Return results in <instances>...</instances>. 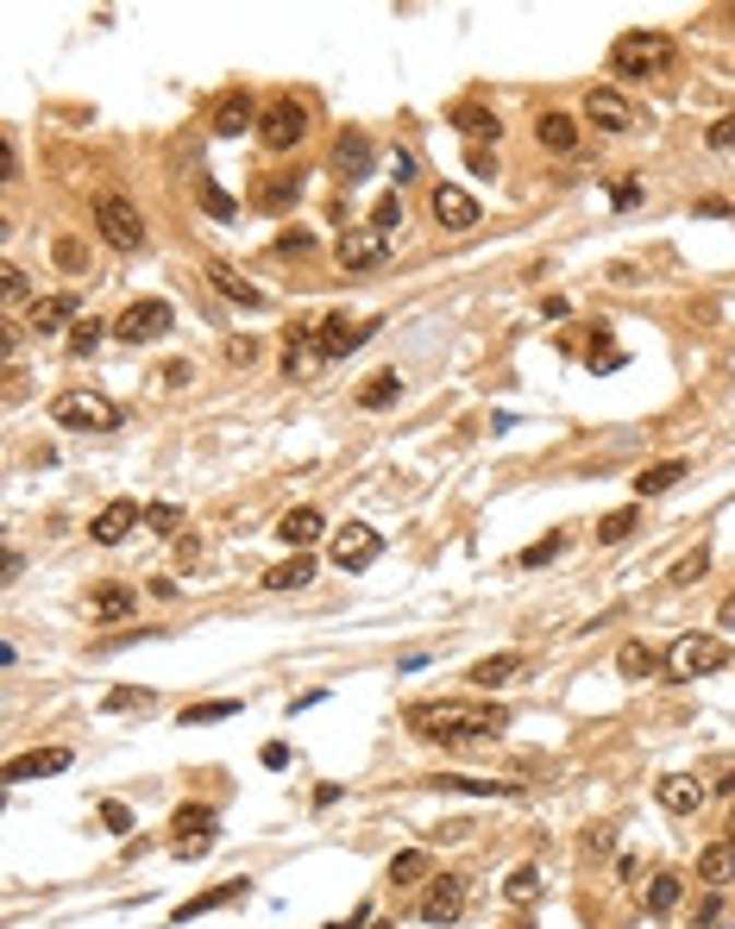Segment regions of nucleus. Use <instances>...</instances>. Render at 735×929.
I'll use <instances>...</instances> for the list:
<instances>
[{
  "label": "nucleus",
  "mask_w": 735,
  "mask_h": 929,
  "mask_svg": "<svg viewBox=\"0 0 735 929\" xmlns=\"http://www.w3.org/2000/svg\"><path fill=\"white\" fill-rule=\"evenodd\" d=\"M408 728L422 741H447V748H490V741H503L509 716L484 710V703H415Z\"/></svg>",
  "instance_id": "f257e3e1"
},
{
  "label": "nucleus",
  "mask_w": 735,
  "mask_h": 929,
  "mask_svg": "<svg viewBox=\"0 0 735 929\" xmlns=\"http://www.w3.org/2000/svg\"><path fill=\"white\" fill-rule=\"evenodd\" d=\"M666 63H673V38H666V32H648V25H641V32H623V38L609 45V70L629 75V82L660 75Z\"/></svg>",
  "instance_id": "f03ea898"
},
{
  "label": "nucleus",
  "mask_w": 735,
  "mask_h": 929,
  "mask_svg": "<svg viewBox=\"0 0 735 929\" xmlns=\"http://www.w3.org/2000/svg\"><path fill=\"white\" fill-rule=\"evenodd\" d=\"M51 421L70 427V433H107V427H120V408L102 390H63L51 402Z\"/></svg>",
  "instance_id": "7ed1b4c3"
},
{
  "label": "nucleus",
  "mask_w": 735,
  "mask_h": 929,
  "mask_svg": "<svg viewBox=\"0 0 735 929\" xmlns=\"http://www.w3.org/2000/svg\"><path fill=\"white\" fill-rule=\"evenodd\" d=\"M95 233H102L114 251H139L145 246V221L127 195H95Z\"/></svg>",
  "instance_id": "20e7f679"
},
{
  "label": "nucleus",
  "mask_w": 735,
  "mask_h": 929,
  "mask_svg": "<svg viewBox=\"0 0 735 929\" xmlns=\"http://www.w3.org/2000/svg\"><path fill=\"white\" fill-rule=\"evenodd\" d=\"M308 139V107L303 100L277 95L271 107H264V120H258V145L264 151H296Z\"/></svg>",
  "instance_id": "39448f33"
},
{
  "label": "nucleus",
  "mask_w": 735,
  "mask_h": 929,
  "mask_svg": "<svg viewBox=\"0 0 735 929\" xmlns=\"http://www.w3.org/2000/svg\"><path fill=\"white\" fill-rule=\"evenodd\" d=\"M666 666H673V678H710L730 666V647L716 634H679L673 653H666Z\"/></svg>",
  "instance_id": "423d86ee"
},
{
  "label": "nucleus",
  "mask_w": 735,
  "mask_h": 929,
  "mask_svg": "<svg viewBox=\"0 0 735 929\" xmlns=\"http://www.w3.org/2000/svg\"><path fill=\"white\" fill-rule=\"evenodd\" d=\"M328 552H333V565H340V572H365V565L383 552V534H378V527H365V522H346L340 534H333Z\"/></svg>",
  "instance_id": "0eeeda50"
},
{
  "label": "nucleus",
  "mask_w": 735,
  "mask_h": 929,
  "mask_svg": "<svg viewBox=\"0 0 735 929\" xmlns=\"http://www.w3.org/2000/svg\"><path fill=\"white\" fill-rule=\"evenodd\" d=\"M378 326L383 321H346V314H328V321L315 326V352H321V358H346V352H358Z\"/></svg>",
  "instance_id": "6e6552de"
},
{
  "label": "nucleus",
  "mask_w": 735,
  "mask_h": 929,
  "mask_svg": "<svg viewBox=\"0 0 735 929\" xmlns=\"http://www.w3.org/2000/svg\"><path fill=\"white\" fill-rule=\"evenodd\" d=\"M170 321H177V314H170V301H132L127 314L114 321V333H120V340H132V346H145V340H164V333H170Z\"/></svg>",
  "instance_id": "1a4fd4ad"
},
{
  "label": "nucleus",
  "mask_w": 735,
  "mask_h": 929,
  "mask_svg": "<svg viewBox=\"0 0 735 929\" xmlns=\"http://www.w3.org/2000/svg\"><path fill=\"white\" fill-rule=\"evenodd\" d=\"M584 120L597 132H635V100L623 88H591L584 95Z\"/></svg>",
  "instance_id": "9d476101"
},
{
  "label": "nucleus",
  "mask_w": 735,
  "mask_h": 929,
  "mask_svg": "<svg viewBox=\"0 0 735 929\" xmlns=\"http://www.w3.org/2000/svg\"><path fill=\"white\" fill-rule=\"evenodd\" d=\"M383 258H390V239H383L378 226H346L340 233V264L346 271H378Z\"/></svg>",
  "instance_id": "9b49d317"
},
{
  "label": "nucleus",
  "mask_w": 735,
  "mask_h": 929,
  "mask_svg": "<svg viewBox=\"0 0 735 929\" xmlns=\"http://www.w3.org/2000/svg\"><path fill=\"white\" fill-rule=\"evenodd\" d=\"M428 207H434V221L447 226V233H472L478 226V201L465 195V189H453V182H440L428 195Z\"/></svg>",
  "instance_id": "f8f14e48"
},
{
  "label": "nucleus",
  "mask_w": 735,
  "mask_h": 929,
  "mask_svg": "<svg viewBox=\"0 0 735 929\" xmlns=\"http://www.w3.org/2000/svg\"><path fill=\"white\" fill-rule=\"evenodd\" d=\"M145 522V509H139V502L132 497H114L102 509V515H95V522H88V534H95V540H102V547H120V540H127L132 527Z\"/></svg>",
  "instance_id": "ddd939ff"
},
{
  "label": "nucleus",
  "mask_w": 735,
  "mask_h": 929,
  "mask_svg": "<svg viewBox=\"0 0 735 929\" xmlns=\"http://www.w3.org/2000/svg\"><path fill=\"white\" fill-rule=\"evenodd\" d=\"M459 910H465V879L440 873L422 898V924H459Z\"/></svg>",
  "instance_id": "4468645a"
},
{
  "label": "nucleus",
  "mask_w": 735,
  "mask_h": 929,
  "mask_svg": "<svg viewBox=\"0 0 735 929\" xmlns=\"http://www.w3.org/2000/svg\"><path fill=\"white\" fill-rule=\"evenodd\" d=\"M258 120H264V107H258L246 88H233V95L214 100V132H221V139H239V132H246V126H258Z\"/></svg>",
  "instance_id": "2eb2a0df"
},
{
  "label": "nucleus",
  "mask_w": 735,
  "mask_h": 929,
  "mask_svg": "<svg viewBox=\"0 0 735 929\" xmlns=\"http://www.w3.org/2000/svg\"><path fill=\"white\" fill-rule=\"evenodd\" d=\"M252 892L246 879H227V885H208V892H195V898H182L177 910H170V924H195V917H208V910H221V904H239Z\"/></svg>",
  "instance_id": "dca6fc26"
},
{
  "label": "nucleus",
  "mask_w": 735,
  "mask_h": 929,
  "mask_svg": "<svg viewBox=\"0 0 735 929\" xmlns=\"http://www.w3.org/2000/svg\"><path fill=\"white\" fill-rule=\"evenodd\" d=\"M654 798H660V810H666V817H691V810L704 803V785H698L691 773H666V778L654 785Z\"/></svg>",
  "instance_id": "f3484780"
},
{
  "label": "nucleus",
  "mask_w": 735,
  "mask_h": 929,
  "mask_svg": "<svg viewBox=\"0 0 735 929\" xmlns=\"http://www.w3.org/2000/svg\"><path fill=\"white\" fill-rule=\"evenodd\" d=\"M70 766V748H32L7 766V785H26V778H45V773H63Z\"/></svg>",
  "instance_id": "a211bd4d"
},
{
  "label": "nucleus",
  "mask_w": 735,
  "mask_h": 929,
  "mask_svg": "<svg viewBox=\"0 0 735 929\" xmlns=\"http://www.w3.org/2000/svg\"><path fill=\"white\" fill-rule=\"evenodd\" d=\"M76 314H82L76 296H38L32 301V314H26V326L32 333H63V321H76Z\"/></svg>",
  "instance_id": "6ab92c4d"
},
{
  "label": "nucleus",
  "mask_w": 735,
  "mask_h": 929,
  "mask_svg": "<svg viewBox=\"0 0 735 929\" xmlns=\"http://www.w3.org/2000/svg\"><path fill=\"white\" fill-rule=\"evenodd\" d=\"M333 170H340V182H358V176L371 170V139H365V132H340V145H333Z\"/></svg>",
  "instance_id": "aec40b11"
},
{
  "label": "nucleus",
  "mask_w": 735,
  "mask_h": 929,
  "mask_svg": "<svg viewBox=\"0 0 735 929\" xmlns=\"http://www.w3.org/2000/svg\"><path fill=\"white\" fill-rule=\"evenodd\" d=\"M296 195H303V176H258L252 207H264V214H283V207H296Z\"/></svg>",
  "instance_id": "412c9836"
},
{
  "label": "nucleus",
  "mask_w": 735,
  "mask_h": 929,
  "mask_svg": "<svg viewBox=\"0 0 735 929\" xmlns=\"http://www.w3.org/2000/svg\"><path fill=\"white\" fill-rule=\"evenodd\" d=\"M522 672V653H490V659H478V666H472V691H497V684H509V678Z\"/></svg>",
  "instance_id": "4be33fe9"
},
{
  "label": "nucleus",
  "mask_w": 735,
  "mask_h": 929,
  "mask_svg": "<svg viewBox=\"0 0 735 929\" xmlns=\"http://www.w3.org/2000/svg\"><path fill=\"white\" fill-rule=\"evenodd\" d=\"M277 540L283 547H315L321 540V509H289L277 522Z\"/></svg>",
  "instance_id": "5701e85b"
},
{
  "label": "nucleus",
  "mask_w": 735,
  "mask_h": 929,
  "mask_svg": "<svg viewBox=\"0 0 735 929\" xmlns=\"http://www.w3.org/2000/svg\"><path fill=\"white\" fill-rule=\"evenodd\" d=\"M208 283H214V289H221V296H227V301H239V308H264V289H252L246 276H233L227 264H221V258L208 264Z\"/></svg>",
  "instance_id": "b1692460"
},
{
  "label": "nucleus",
  "mask_w": 735,
  "mask_h": 929,
  "mask_svg": "<svg viewBox=\"0 0 735 929\" xmlns=\"http://www.w3.org/2000/svg\"><path fill=\"white\" fill-rule=\"evenodd\" d=\"M534 139L547 151H579V120H572V114H541V120H534Z\"/></svg>",
  "instance_id": "393cba45"
},
{
  "label": "nucleus",
  "mask_w": 735,
  "mask_h": 929,
  "mask_svg": "<svg viewBox=\"0 0 735 929\" xmlns=\"http://www.w3.org/2000/svg\"><path fill=\"white\" fill-rule=\"evenodd\" d=\"M453 126L472 139V145H490V139L503 132V126H497V114H490V107H478V100H465V107L453 114Z\"/></svg>",
  "instance_id": "a878e982"
},
{
  "label": "nucleus",
  "mask_w": 735,
  "mask_h": 929,
  "mask_svg": "<svg viewBox=\"0 0 735 929\" xmlns=\"http://www.w3.org/2000/svg\"><path fill=\"white\" fill-rule=\"evenodd\" d=\"M679 477H685V458H660V465H648V472L635 477V497H641V502H648V497H666Z\"/></svg>",
  "instance_id": "bb28decb"
},
{
  "label": "nucleus",
  "mask_w": 735,
  "mask_h": 929,
  "mask_svg": "<svg viewBox=\"0 0 735 929\" xmlns=\"http://www.w3.org/2000/svg\"><path fill=\"white\" fill-rule=\"evenodd\" d=\"M132 603H139V597H132L127 584H102V591L88 597V609H95V622H127Z\"/></svg>",
  "instance_id": "cd10ccee"
},
{
  "label": "nucleus",
  "mask_w": 735,
  "mask_h": 929,
  "mask_svg": "<svg viewBox=\"0 0 735 929\" xmlns=\"http://www.w3.org/2000/svg\"><path fill=\"white\" fill-rule=\"evenodd\" d=\"M698 879H710V885H730V879H735V842H710V848L698 854Z\"/></svg>",
  "instance_id": "c85d7f7f"
},
{
  "label": "nucleus",
  "mask_w": 735,
  "mask_h": 929,
  "mask_svg": "<svg viewBox=\"0 0 735 929\" xmlns=\"http://www.w3.org/2000/svg\"><path fill=\"white\" fill-rule=\"evenodd\" d=\"M308 577H315V559H308V552H296V559H283V565H271V572H264V591H303Z\"/></svg>",
  "instance_id": "c756f323"
},
{
  "label": "nucleus",
  "mask_w": 735,
  "mask_h": 929,
  "mask_svg": "<svg viewBox=\"0 0 735 929\" xmlns=\"http://www.w3.org/2000/svg\"><path fill=\"white\" fill-rule=\"evenodd\" d=\"M616 672L641 684V678H654V672H660V653H654V647H641V641H629V647L616 653Z\"/></svg>",
  "instance_id": "7c9ffc66"
},
{
  "label": "nucleus",
  "mask_w": 735,
  "mask_h": 929,
  "mask_svg": "<svg viewBox=\"0 0 735 929\" xmlns=\"http://www.w3.org/2000/svg\"><path fill=\"white\" fill-rule=\"evenodd\" d=\"M422 879H428V848H408V854H396V860H390V885H396V892L422 885Z\"/></svg>",
  "instance_id": "2f4dec72"
},
{
  "label": "nucleus",
  "mask_w": 735,
  "mask_h": 929,
  "mask_svg": "<svg viewBox=\"0 0 735 929\" xmlns=\"http://www.w3.org/2000/svg\"><path fill=\"white\" fill-rule=\"evenodd\" d=\"M396 396H403V377H396V371H378L365 390H358V408H390Z\"/></svg>",
  "instance_id": "473e14b6"
},
{
  "label": "nucleus",
  "mask_w": 735,
  "mask_h": 929,
  "mask_svg": "<svg viewBox=\"0 0 735 929\" xmlns=\"http://www.w3.org/2000/svg\"><path fill=\"white\" fill-rule=\"evenodd\" d=\"M152 691H139V684H120V691H107V698H102V710H107V716H127V710H152Z\"/></svg>",
  "instance_id": "72a5a7b5"
},
{
  "label": "nucleus",
  "mask_w": 735,
  "mask_h": 929,
  "mask_svg": "<svg viewBox=\"0 0 735 929\" xmlns=\"http://www.w3.org/2000/svg\"><path fill=\"white\" fill-rule=\"evenodd\" d=\"M227 716H239V703H233V698H214V703H189V710H182V728H195V723H227Z\"/></svg>",
  "instance_id": "f704fd0d"
},
{
  "label": "nucleus",
  "mask_w": 735,
  "mask_h": 929,
  "mask_svg": "<svg viewBox=\"0 0 735 929\" xmlns=\"http://www.w3.org/2000/svg\"><path fill=\"white\" fill-rule=\"evenodd\" d=\"M195 195H202V207L214 214V221H233V214H239V201H233L227 189H221V182H208V176L195 182Z\"/></svg>",
  "instance_id": "c9c22d12"
},
{
  "label": "nucleus",
  "mask_w": 735,
  "mask_h": 929,
  "mask_svg": "<svg viewBox=\"0 0 735 929\" xmlns=\"http://www.w3.org/2000/svg\"><path fill=\"white\" fill-rule=\"evenodd\" d=\"M503 898L509 904H534V898H541V873H534V867H515L509 885H503Z\"/></svg>",
  "instance_id": "e433bc0d"
},
{
  "label": "nucleus",
  "mask_w": 735,
  "mask_h": 929,
  "mask_svg": "<svg viewBox=\"0 0 735 929\" xmlns=\"http://www.w3.org/2000/svg\"><path fill=\"white\" fill-rule=\"evenodd\" d=\"M629 534H635V509H616V515H604V522H597V540H604V547L629 540Z\"/></svg>",
  "instance_id": "4c0bfd02"
},
{
  "label": "nucleus",
  "mask_w": 735,
  "mask_h": 929,
  "mask_svg": "<svg viewBox=\"0 0 735 929\" xmlns=\"http://www.w3.org/2000/svg\"><path fill=\"white\" fill-rule=\"evenodd\" d=\"M371 226H378L383 239H390V233H396V226H403V201H396V195H383L378 207H371Z\"/></svg>",
  "instance_id": "58836bf2"
},
{
  "label": "nucleus",
  "mask_w": 735,
  "mask_h": 929,
  "mask_svg": "<svg viewBox=\"0 0 735 929\" xmlns=\"http://www.w3.org/2000/svg\"><path fill=\"white\" fill-rule=\"evenodd\" d=\"M673 904H679V879L660 873L654 885H648V910H673Z\"/></svg>",
  "instance_id": "ea45409f"
},
{
  "label": "nucleus",
  "mask_w": 735,
  "mask_h": 929,
  "mask_svg": "<svg viewBox=\"0 0 735 929\" xmlns=\"http://www.w3.org/2000/svg\"><path fill=\"white\" fill-rule=\"evenodd\" d=\"M704 572H710V552L698 547V552H685L679 565H673V584H698V577H704Z\"/></svg>",
  "instance_id": "a19ab883"
},
{
  "label": "nucleus",
  "mask_w": 735,
  "mask_h": 929,
  "mask_svg": "<svg viewBox=\"0 0 735 929\" xmlns=\"http://www.w3.org/2000/svg\"><path fill=\"white\" fill-rule=\"evenodd\" d=\"M440 785H453V791H478V798H497V791H515L509 778H440Z\"/></svg>",
  "instance_id": "79ce46f5"
},
{
  "label": "nucleus",
  "mask_w": 735,
  "mask_h": 929,
  "mask_svg": "<svg viewBox=\"0 0 735 929\" xmlns=\"http://www.w3.org/2000/svg\"><path fill=\"white\" fill-rule=\"evenodd\" d=\"M559 552H566V534H547V540L522 547V565H547V559H559Z\"/></svg>",
  "instance_id": "37998d69"
},
{
  "label": "nucleus",
  "mask_w": 735,
  "mask_h": 929,
  "mask_svg": "<svg viewBox=\"0 0 735 929\" xmlns=\"http://www.w3.org/2000/svg\"><path fill=\"white\" fill-rule=\"evenodd\" d=\"M145 522H152L157 534H177V527H182V509H177V502H152V509H145Z\"/></svg>",
  "instance_id": "c03bdc74"
},
{
  "label": "nucleus",
  "mask_w": 735,
  "mask_h": 929,
  "mask_svg": "<svg viewBox=\"0 0 735 929\" xmlns=\"http://www.w3.org/2000/svg\"><path fill=\"white\" fill-rule=\"evenodd\" d=\"M95 346H102V321H82L76 333H70V352H76V358H88Z\"/></svg>",
  "instance_id": "a18cd8bd"
},
{
  "label": "nucleus",
  "mask_w": 735,
  "mask_h": 929,
  "mask_svg": "<svg viewBox=\"0 0 735 929\" xmlns=\"http://www.w3.org/2000/svg\"><path fill=\"white\" fill-rule=\"evenodd\" d=\"M277 251H283V258H303V251H315V233L296 226V233H283V239H277Z\"/></svg>",
  "instance_id": "49530a36"
},
{
  "label": "nucleus",
  "mask_w": 735,
  "mask_h": 929,
  "mask_svg": "<svg viewBox=\"0 0 735 929\" xmlns=\"http://www.w3.org/2000/svg\"><path fill=\"white\" fill-rule=\"evenodd\" d=\"M0 289H7V301H26V271L7 264V271H0Z\"/></svg>",
  "instance_id": "de8ad7c7"
},
{
  "label": "nucleus",
  "mask_w": 735,
  "mask_h": 929,
  "mask_svg": "<svg viewBox=\"0 0 735 929\" xmlns=\"http://www.w3.org/2000/svg\"><path fill=\"white\" fill-rule=\"evenodd\" d=\"M102 823L127 835V829H132V810H127V803H102Z\"/></svg>",
  "instance_id": "09e8293b"
},
{
  "label": "nucleus",
  "mask_w": 735,
  "mask_h": 929,
  "mask_svg": "<svg viewBox=\"0 0 735 929\" xmlns=\"http://www.w3.org/2000/svg\"><path fill=\"white\" fill-rule=\"evenodd\" d=\"M710 145H716V151H730V145H735V114H723V120L710 126Z\"/></svg>",
  "instance_id": "8fccbe9b"
},
{
  "label": "nucleus",
  "mask_w": 735,
  "mask_h": 929,
  "mask_svg": "<svg viewBox=\"0 0 735 929\" xmlns=\"http://www.w3.org/2000/svg\"><path fill=\"white\" fill-rule=\"evenodd\" d=\"M57 264H63V271H82V246H76V239H57Z\"/></svg>",
  "instance_id": "3c124183"
},
{
  "label": "nucleus",
  "mask_w": 735,
  "mask_h": 929,
  "mask_svg": "<svg viewBox=\"0 0 735 929\" xmlns=\"http://www.w3.org/2000/svg\"><path fill=\"white\" fill-rule=\"evenodd\" d=\"M609 201H616V207H635V201H641V182H629V176H623V182L609 189Z\"/></svg>",
  "instance_id": "603ef678"
},
{
  "label": "nucleus",
  "mask_w": 735,
  "mask_h": 929,
  "mask_svg": "<svg viewBox=\"0 0 735 929\" xmlns=\"http://www.w3.org/2000/svg\"><path fill=\"white\" fill-rule=\"evenodd\" d=\"M465 164H472V176H497V157H490L484 145H472V157H465Z\"/></svg>",
  "instance_id": "864d4df0"
},
{
  "label": "nucleus",
  "mask_w": 735,
  "mask_h": 929,
  "mask_svg": "<svg viewBox=\"0 0 735 929\" xmlns=\"http://www.w3.org/2000/svg\"><path fill=\"white\" fill-rule=\"evenodd\" d=\"M258 760H264V766H271V773H277V766H289V748H283V741H271V748L258 753Z\"/></svg>",
  "instance_id": "5fc2aeb1"
},
{
  "label": "nucleus",
  "mask_w": 735,
  "mask_h": 929,
  "mask_svg": "<svg viewBox=\"0 0 735 929\" xmlns=\"http://www.w3.org/2000/svg\"><path fill=\"white\" fill-rule=\"evenodd\" d=\"M730 842H735V817H730Z\"/></svg>",
  "instance_id": "6e6d98bb"
},
{
  "label": "nucleus",
  "mask_w": 735,
  "mask_h": 929,
  "mask_svg": "<svg viewBox=\"0 0 735 929\" xmlns=\"http://www.w3.org/2000/svg\"><path fill=\"white\" fill-rule=\"evenodd\" d=\"M515 929H534V924H515Z\"/></svg>",
  "instance_id": "4d7b16f0"
},
{
  "label": "nucleus",
  "mask_w": 735,
  "mask_h": 929,
  "mask_svg": "<svg viewBox=\"0 0 735 929\" xmlns=\"http://www.w3.org/2000/svg\"><path fill=\"white\" fill-rule=\"evenodd\" d=\"M378 929H396V924H378Z\"/></svg>",
  "instance_id": "13d9d810"
}]
</instances>
